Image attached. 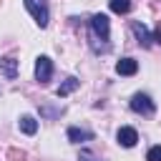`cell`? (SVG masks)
Listing matches in <instances>:
<instances>
[{
    "instance_id": "cell-14",
    "label": "cell",
    "mask_w": 161,
    "mask_h": 161,
    "mask_svg": "<svg viewBox=\"0 0 161 161\" xmlns=\"http://www.w3.org/2000/svg\"><path fill=\"white\" fill-rule=\"evenodd\" d=\"M78 161H98L91 151H80V156H78Z\"/></svg>"
},
{
    "instance_id": "cell-12",
    "label": "cell",
    "mask_w": 161,
    "mask_h": 161,
    "mask_svg": "<svg viewBox=\"0 0 161 161\" xmlns=\"http://www.w3.org/2000/svg\"><path fill=\"white\" fill-rule=\"evenodd\" d=\"M111 10L118 13V15H123V13L131 10V0H111Z\"/></svg>"
},
{
    "instance_id": "cell-11",
    "label": "cell",
    "mask_w": 161,
    "mask_h": 161,
    "mask_svg": "<svg viewBox=\"0 0 161 161\" xmlns=\"http://www.w3.org/2000/svg\"><path fill=\"white\" fill-rule=\"evenodd\" d=\"M78 83H80L78 78H68V80H65V83H63V86L55 91V96H58V98H65L70 91H75V88H78Z\"/></svg>"
},
{
    "instance_id": "cell-1",
    "label": "cell",
    "mask_w": 161,
    "mask_h": 161,
    "mask_svg": "<svg viewBox=\"0 0 161 161\" xmlns=\"http://www.w3.org/2000/svg\"><path fill=\"white\" fill-rule=\"evenodd\" d=\"M25 8H28V13L35 18V23L40 25V28H45L48 25V3L45 0H25Z\"/></svg>"
},
{
    "instance_id": "cell-3",
    "label": "cell",
    "mask_w": 161,
    "mask_h": 161,
    "mask_svg": "<svg viewBox=\"0 0 161 161\" xmlns=\"http://www.w3.org/2000/svg\"><path fill=\"white\" fill-rule=\"evenodd\" d=\"M50 75H53V60L48 55H38V60H35V80L38 83H48Z\"/></svg>"
},
{
    "instance_id": "cell-2",
    "label": "cell",
    "mask_w": 161,
    "mask_h": 161,
    "mask_svg": "<svg viewBox=\"0 0 161 161\" xmlns=\"http://www.w3.org/2000/svg\"><path fill=\"white\" fill-rule=\"evenodd\" d=\"M91 30H93V35H96L101 43H106L108 35H111V23H108V18H106L103 13L93 15V18H91Z\"/></svg>"
},
{
    "instance_id": "cell-15",
    "label": "cell",
    "mask_w": 161,
    "mask_h": 161,
    "mask_svg": "<svg viewBox=\"0 0 161 161\" xmlns=\"http://www.w3.org/2000/svg\"><path fill=\"white\" fill-rule=\"evenodd\" d=\"M153 40L161 45V23H158V25H156V30H153Z\"/></svg>"
},
{
    "instance_id": "cell-16",
    "label": "cell",
    "mask_w": 161,
    "mask_h": 161,
    "mask_svg": "<svg viewBox=\"0 0 161 161\" xmlns=\"http://www.w3.org/2000/svg\"><path fill=\"white\" fill-rule=\"evenodd\" d=\"M10 156H13V158H25V153H23V151H20V153H18V151H15V148H13V151H10Z\"/></svg>"
},
{
    "instance_id": "cell-13",
    "label": "cell",
    "mask_w": 161,
    "mask_h": 161,
    "mask_svg": "<svg viewBox=\"0 0 161 161\" xmlns=\"http://www.w3.org/2000/svg\"><path fill=\"white\" fill-rule=\"evenodd\" d=\"M146 161H161V146H151L146 153Z\"/></svg>"
},
{
    "instance_id": "cell-9",
    "label": "cell",
    "mask_w": 161,
    "mask_h": 161,
    "mask_svg": "<svg viewBox=\"0 0 161 161\" xmlns=\"http://www.w3.org/2000/svg\"><path fill=\"white\" fill-rule=\"evenodd\" d=\"M133 33H136V38H138V43L143 45V48H148L151 45V35H148V30H146V25L143 23H133Z\"/></svg>"
},
{
    "instance_id": "cell-5",
    "label": "cell",
    "mask_w": 161,
    "mask_h": 161,
    "mask_svg": "<svg viewBox=\"0 0 161 161\" xmlns=\"http://www.w3.org/2000/svg\"><path fill=\"white\" fill-rule=\"evenodd\" d=\"M116 138H118V143H121L123 148H131V146H136L138 133H136V128H131V126H121L118 133H116Z\"/></svg>"
},
{
    "instance_id": "cell-8",
    "label": "cell",
    "mask_w": 161,
    "mask_h": 161,
    "mask_svg": "<svg viewBox=\"0 0 161 161\" xmlns=\"http://www.w3.org/2000/svg\"><path fill=\"white\" fill-rule=\"evenodd\" d=\"M0 68H3L5 78H15V73H18V60H15L13 55H5V58L0 60Z\"/></svg>"
},
{
    "instance_id": "cell-7",
    "label": "cell",
    "mask_w": 161,
    "mask_h": 161,
    "mask_svg": "<svg viewBox=\"0 0 161 161\" xmlns=\"http://www.w3.org/2000/svg\"><path fill=\"white\" fill-rule=\"evenodd\" d=\"M93 138V133L91 131H86V128H68V141H73V143H83V141H91Z\"/></svg>"
},
{
    "instance_id": "cell-4",
    "label": "cell",
    "mask_w": 161,
    "mask_h": 161,
    "mask_svg": "<svg viewBox=\"0 0 161 161\" xmlns=\"http://www.w3.org/2000/svg\"><path fill=\"white\" fill-rule=\"evenodd\" d=\"M131 108H133L136 113H141V116H151V113L156 111L153 101H151L146 93H136V96L131 98Z\"/></svg>"
},
{
    "instance_id": "cell-6",
    "label": "cell",
    "mask_w": 161,
    "mask_h": 161,
    "mask_svg": "<svg viewBox=\"0 0 161 161\" xmlns=\"http://www.w3.org/2000/svg\"><path fill=\"white\" fill-rule=\"evenodd\" d=\"M138 70V63L133 60V58H121L118 63H116V73L118 75H133Z\"/></svg>"
},
{
    "instance_id": "cell-10",
    "label": "cell",
    "mask_w": 161,
    "mask_h": 161,
    "mask_svg": "<svg viewBox=\"0 0 161 161\" xmlns=\"http://www.w3.org/2000/svg\"><path fill=\"white\" fill-rule=\"evenodd\" d=\"M20 131L28 133V136H33V133L38 131V121H35L33 116H23V118H20Z\"/></svg>"
}]
</instances>
